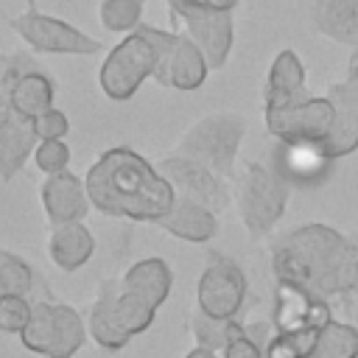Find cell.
<instances>
[{
  "instance_id": "8fae6325",
  "label": "cell",
  "mask_w": 358,
  "mask_h": 358,
  "mask_svg": "<svg viewBox=\"0 0 358 358\" xmlns=\"http://www.w3.org/2000/svg\"><path fill=\"white\" fill-rule=\"evenodd\" d=\"M14 34L31 45L36 53H67V56H90L101 48L98 39L78 31L76 25L36 11V6H28V11L8 20Z\"/></svg>"
},
{
  "instance_id": "2e32d148",
  "label": "cell",
  "mask_w": 358,
  "mask_h": 358,
  "mask_svg": "<svg viewBox=\"0 0 358 358\" xmlns=\"http://www.w3.org/2000/svg\"><path fill=\"white\" fill-rule=\"evenodd\" d=\"M39 199H42L45 215L53 227L81 221L92 207L90 196H87V182L70 171L50 173L39 187Z\"/></svg>"
},
{
  "instance_id": "cb8c5ba5",
  "label": "cell",
  "mask_w": 358,
  "mask_h": 358,
  "mask_svg": "<svg viewBox=\"0 0 358 358\" xmlns=\"http://www.w3.org/2000/svg\"><path fill=\"white\" fill-rule=\"evenodd\" d=\"M316 148H319V154H322L324 159H338V157L352 154V151L358 148V115L338 109L330 134H327Z\"/></svg>"
},
{
  "instance_id": "7a4b0ae2",
  "label": "cell",
  "mask_w": 358,
  "mask_h": 358,
  "mask_svg": "<svg viewBox=\"0 0 358 358\" xmlns=\"http://www.w3.org/2000/svg\"><path fill=\"white\" fill-rule=\"evenodd\" d=\"M277 282H294L322 299L358 288V246L327 224H302L271 249Z\"/></svg>"
},
{
  "instance_id": "4dcf8cb0",
  "label": "cell",
  "mask_w": 358,
  "mask_h": 358,
  "mask_svg": "<svg viewBox=\"0 0 358 358\" xmlns=\"http://www.w3.org/2000/svg\"><path fill=\"white\" fill-rule=\"evenodd\" d=\"M327 98L336 103V109H344V112H352L358 115V78H347V81H338L330 87Z\"/></svg>"
},
{
  "instance_id": "f546056e",
  "label": "cell",
  "mask_w": 358,
  "mask_h": 358,
  "mask_svg": "<svg viewBox=\"0 0 358 358\" xmlns=\"http://www.w3.org/2000/svg\"><path fill=\"white\" fill-rule=\"evenodd\" d=\"M34 129H36L39 140H53V137H64L70 131V120H67L64 112H59V109L50 106L48 112H42L39 117H34Z\"/></svg>"
},
{
  "instance_id": "3957f363",
  "label": "cell",
  "mask_w": 358,
  "mask_h": 358,
  "mask_svg": "<svg viewBox=\"0 0 358 358\" xmlns=\"http://www.w3.org/2000/svg\"><path fill=\"white\" fill-rule=\"evenodd\" d=\"M157 308L137 291L117 282H103L90 308V338L103 350H120L151 327Z\"/></svg>"
},
{
  "instance_id": "7c38bea8",
  "label": "cell",
  "mask_w": 358,
  "mask_h": 358,
  "mask_svg": "<svg viewBox=\"0 0 358 358\" xmlns=\"http://www.w3.org/2000/svg\"><path fill=\"white\" fill-rule=\"evenodd\" d=\"M246 274L227 255H210L196 285V305L215 319H235L246 302Z\"/></svg>"
},
{
  "instance_id": "8d00e7d4",
  "label": "cell",
  "mask_w": 358,
  "mask_h": 358,
  "mask_svg": "<svg viewBox=\"0 0 358 358\" xmlns=\"http://www.w3.org/2000/svg\"><path fill=\"white\" fill-rule=\"evenodd\" d=\"M25 3H28V6H36V0H25Z\"/></svg>"
},
{
  "instance_id": "1f68e13d",
  "label": "cell",
  "mask_w": 358,
  "mask_h": 358,
  "mask_svg": "<svg viewBox=\"0 0 358 358\" xmlns=\"http://www.w3.org/2000/svg\"><path fill=\"white\" fill-rule=\"evenodd\" d=\"M224 358H266V352H263V350L246 336V330H243V333H238V336H232V338L227 341Z\"/></svg>"
},
{
  "instance_id": "9a60e30c",
  "label": "cell",
  "mask_w": 358,
  "mask_h": 358,
  "mask_svg": "<svg viewBox=\"0 0 358 358\" xmlns=\"http://www.w3.org/2000/svg\"><path fill=\"white\" fill-rule=\"evenodd\" d=\"M327 322H330V308L322 296L294 282H277V302H274L277 333H299V330L322 327Z\"/></svg>"
},
{
  "instance_id": "d4e9b609",
  "label": "cell",
  "mask_w": 358,
  "mask_h": 358,
  "mask_svg": "<svg viewBox=\"0 0 358 358\" xmlns=\"http://www.w3.org/2000/svg\"><path fill=\"white\" fill-rule=\"evenodd\" d=\"M101 25L106 31L115 34H131L134 28H140V17H143V3L140 0H103L98 8Z\"/></svg>"
},
{
  "instance_id": "d590c367",
  "label": "cell",
  "mask_w": 358,
  "mask_h": 358,
  "mask_svg": "<svg viewBox=\"0 0 358 358\" xmlns=\"http://www.w3.org/2000/svg\"><path fill=\"white\" fill-rule=\"evenodd\" d=\"M6 64H8V56H6V53H0V76L6 73Z\"/></svg>"
},
{
  "instance_id": "ba28073f",
  "label": "cell",
  "mask_w": 358,
  "mask_h": 358,
  "mask_svg": "<svg viewBox=\"0 0 358 358\" xmlns=\"http://www.w3.org/2000/svg\"><path fill=\"white\" fill-rule=\"evenodd\" d=\"M148 36L157 45V84L171 87V90H199L213 70L204 50L187 36V34H171L162 28L145 25Z\"/></svg>"
},
{
  "instance_id": "74e56055",
  "label": "cell",
  "mask_w": 358,
  "mask_h": 358,
  "mask_svg": "<svg viewBox=\"0 0 358 358\" xmlns=\"http://www.w3.org/2000/svg\"><path fill=\"white\" fill-rule=\"evenodd\" d=\"M140 3H143V0H140Z\"/></svg>"
},
{
  "instance_id": "e0dca14e",
  "label": "cell",
  "mask_w": 358,
  "mask_h": 358,
  "mask_svg": "<svg viewBox=\"0 0 358 358\" xmlns=\"http://www.w3.org/2000/svg\"><path fill=\"white\" fill-rule=\"evenodd\" d=\"M39 145V134L31 117H22L14 109H0V179L11 182L28 157H34Z\"/></svg>"
},
{
  "instance_id": "d6a6232c",
  "label": "cell",
  "mask_w": 358,
  "mask_h": 358,
  "mask_svg": "<svg viewBox=\"0 0 358 358\" xmlns=\"http://www.w3.org/2000/svg\"><path fill=\"white\" fill-rule=\"evenodd\" d=\"M238 0H168V8H213V11H232Z\"/></svg>"
},
{
  "instance_id": "ffe728a7",
  "label": "cell",
  "mask_w": 358,
  "mask_h": 358,
  "mask_svg": "<svg viewBox=\"0 0 358 358\" xmlns=\"http://www.w3.org/2000/svg\"><path fill=\"white\" fill-rule=\"evenodd\" d=\"M48 252H50V257H53V263L59 268L76 271V268H81L92 257L95 238H92V232L81 221L62 224V227H53V232L48 238Z\"/></svg>"
},
{
  "instance_id": "4316f807",
  "label": "cell",
  "mask_w": 358,
  "mask_h": 358,
  "mask_svg": "<svg viewBox=\"0 0 358 358\" xmlns=\"http://www.w3.org/2000/svg\"><path fill=\"white\" fill-rule=\"evenodd\" d=\"M229 327H232V319H215L210 313H204L201 308H196L193 319H190V330L196 336V341L207 350H224L227 341H229Z\"/></svg>"
},
{
  "instance_id": "e575fe53",
  "label": "cell",
  "mask_w": 358,
  "mask_h": 358,
  "mask_svg": "<svg viewBox=\"0 0 358 358\" xmlns=\"http://www.w3.org/2000/svg\"><path fill=\"white\" fill-rule=\"evenodd\" d=\"M185 358H218V355H215V350H207V347H201V344H199V347H196V350H190Z\"/></svg>"
},
{
  "instance_id": "6da1fadb",
  "label": "cell",
  "mask_w": 358,
  "mask_h": 358,
  "mask_svg": "<svg viewBox=\"0 0 358 358\" xmlns=\"http://www.w3.org/2000/svg\"><path fill=\"white\" fill-rule=\"evenodd\" d=\"M90 204L109 215L140 224H157L171 213L176 187L134 148H106L87 171Z\"/></svg>"
},
{
  "instance_id": "277c9868",
  "label": "cell",
  "mask_w": 358,
  "mask_h": 358,
  "mask_svg": "<svg viewBox=\"0 0 358 358\" xmlns=\"http://www.w3.org/2000/svg\"><path fill=\"white\" fill-rule=\"evenodd\" d=\"M243 134H246V123L241 115L213 112V115H204L201 120H196L182 134V140L176 143V154L190 157V159L213 168L224 179H229L235 173V157H238Z\"/></svg>"
},
{
  "instance_id": "44dd1931",
  "label": "cell",
  "mask_w": 358,
  "mask_h": 358,
  "mask_svg": "<svg viewBox=\"0 0 358 358\" xmlns=\"http://www.w3.org/2000/svg\"><path fill=\"white\" fill-rule=\"evenodd\" d=\"M313 25L327 39L352 45L358 39V0H316Z\"/></svg>"
},
{
  "instance_id": "603a6c76",
  "label": "cell",
  "mask_w": 358,
  "mask_h": 358,
  "mask_svg": "<svg viewBox=\"0 0 358 358\" xmlns=\"http://www.w3.org/2000/svg\"><path fill=\"white\" fill-rule=\"evenodd\" d=\"M308 358H358V327L330 319Z\"/></svg>"
},
{
  "instance_id": "836d02e7",
  "label": "cell",
  "mask_w": 358,
  "mask_h": 358,
  "mask_svg": "<svg viewBox=\"0 0 358 358\" xmlns=\"http://www.w3.org/2000/svg\"><path fill=\"white\" fill-rule=\"evenodd\" d=\"M243 330H246V336H249V338H252V341H255V344H257L263 352H266V347L271 344V338H274V333H277V330H274L271 324H266V322L243 324Z\"/></svg>"
},
{
  "instance_id": "484cf974",
  "label": "cell",
  "mask_w": 358,
  "mask_h": 358,
  "mask_svg": "<svg viewBox=\"0 0 358 358\" xmlns=\"http://www.w3.org/2000/svg\"><path fill=\"white\" fill-rule=\"evenodd\" d=\"M31 288H34V268L22 257L0 249V296L6 294L28 296Z\"/></svg>"
},
{
  "instance_id": "5b68a950",
  "label": "cell",
  "mask_w": 358,
  "mask_h": 358,
  "mask_svg": "<svg viewBox=\"0 0 358 358\" xmlns=\"http://www.w3.org/2000/svg\"><path fill=\"white\" fill-rule=\"evenodd\" d=\"M235 204L243 229L252 238H263L274 229V224L282 218L288 204V185L285 179L257 162L243 165L238 182H235Z\"/></svg>"
},
{
  "instance_id": "52a82bcc",
  "label": "cell",
  "mask_w": 358,
  "mask_h": 358,
  "mask_svg": "<svg viewBox=\"0 0 358 358\" xmlns=\"http://www.w3.org/2000/svg\"><path fill=\"white\" fill-rule=\"evenodd\" d=\"M20 338L25 350L42 358H73L87 341V324L70 305L36 302Z\"/></svg>"
},
{
  "instance_id": "7402d4cb",
  "label": "cell",
  "mask_w": 358,
  "mask_h": 358,
  "mask_svg": "<svg viewBox=\"0 0 358 358\" xmlns=\"http://www.w3.org/2000/svg\"><path fill=\"white\" fill-rule=\"evenodd\" d=\"M120 282L131 291H137L140 296H145L154 308H159L168 294H171V282H173V274L168 268L165 260L159 257H145V260H137L131 268H126V274L120 277Z\"/></svg>"
},
{
  "instance_id": "d6986e66",
  "label": "cell",
  "mask_w": 358,
  "mask_h": 358,
  "mask_svg": "<svg viewBox=\"0 0 358 358\" xmlns=\"http://www.w3.org/2000/svg\"><path fill=\"white\" fill-rule=\"evenodd\" d=\"M305 98V64L294 50H280L266 78L263 109H282Z\"/></svg>"
},
{
  "instance_id": "8992f818",
  "label": "cell",
  "mask_w": 358,
  "mask_h": 358,
  "mask_svg": "<svg viewBox=\"0 0 358 358\" xmlns=\"http://www.w3.org/2000/svg\"><path fill=\"white\" fill-rule=\"evenodd\" d=\"M154 73H157V45L148 36L145 25H140L106 53L98 81L106 98L129 101L145 78H154Z\"/></svg>"
},
{
  "instance_id": "30bf717a",
  "label": "cell",
  "mask_w": 358,
  "mask_h": 358,
  "mask_svg": "<svg viewBox=\"0 0 358 358\" xmlns=\"http://www.w3.org/2000/svg\"><path fill=\"white\" fill-rule=\"evenodd\" d=\"M56 84L53 78L28 56L14 53L8 56L6 73L0 76V109H14L22 117H39L53 106Z\"/></svg>"
},
{
  "instance_id": "9c48e42d",
  "label": "cell",
  "mask_w": 358,
  "mask_h": 358,
  "mask_svg": "<svg viewBox=\"0 0 358 358\" xmlns=\"http://www.w3.org/2000/svg\"><path fill=\"white\" fill-rule=\"evenodd\" d=\"M336 103L330 98L305 95L302 101L282 106V109H266V129L285 145H319L333 123H336Z\"/></svg>"
},
{
  "instance_id": "83f0119b",
  "label": "cell",
  "mask_w": 358,
  "mask_h": 358,
  "mask_svg": "<svg viewBox=\"0 0 358 358\" xmlns=\"http://www.w3.org/2000/svg\"><path fill=\"white\" fill-rule=\"evenodd\" d=\"M34 162L42 173H59L67 171L70 162V145L64 143V137H53V140H39L36 151H34Z\"/></svg>"
},
{
  "instance_id": "5bb4252c",
  "label": "cell",
  "mask_w": 358,
  "mask_h": 358,
  "mask_svg": "<svg viewBox=\"0 0 358 358\" xmlns=\"http://www.w3.org/2000/svg\"><path fill=\"white\" fill-rule=\"evenodd\" d=\"M171 17L185 25V34L204 50L213 70H221L229 59L235 28L232 11H213V8H171Z\"/></svg>"
},
{
  "instance_id": "4fadbf2b",
  "label": "cell",
  "mask_w": 358,
  "mask_h": 358,
  "mask_svg": "<svg viewBox=\"0 0 358 358\" xmlns=\"http://www.w3.org/2000/svg\"><path fill=\"white\" fill-rule=\"evenodd\" d=\"M159 173L176 187L179 196L185 199H193L210 210H224L227 201H229V190L224 185V176L215 173L213 168L190 159V157H182V154H173V157H165L159 165Z\"/></svg>"
},
{
  "instance_id": "ac0fdd59",
  "label": "cell",
  "mask_w": 358,
  "mask_h": 358,
  "mask_svg": "<svg viewBox=\"0 0 358 358\" xmlns=\"http://www.w3.org/2000/svg\"><path fill=\"white\" fill-rule=\"evenodd\" d=\"M159 229H165L168 235L179 238V241H190V243H207L215 238L218 232V218H215V210L193 201V199H185V196H176L173 207L168 215H162L157 221Z\"/></svg>"
},
{
  "instance_id": "f1b7e54d",
  "label": "cell",
  "mask_w": 358,
  "mask_h": 358,
  "mask_svg": "<svg viewBox=\"0 0 358 358\" xmlns=\"http://www.w3.org/2000/svg\"><path fill=\"white\" fill-rule=\"evenodd\" d=\"M31 310H34V305L20 294L0 296V330L3 333H22L28 319H31Z\"/></svg>"
}]
</instances>
